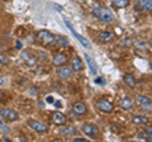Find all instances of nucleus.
<instances>
[{"mask_svg":"<svg viewBox=\"0 0 152 142\" xmlns=\"http://www.w3.org/2000/svg\"><path fill=\"white\" fill-rule=\"evenodd\" d=\"M91 14H93L95 18L100 19L104 23H108V24H109V23H113L114 22L113 13L109 10L108 8H105V7H94L91 9Z\"/></svg>","mask_w":152,"mask_h":142,"instance_id":"f257e3e1","label":"nucleus"},{"mask_svg":"<svg viewBox=\"0 0 152 142\" xmlns=\"http://www.w3.org/2000/svg\"><path fill=\"white\" fill-rule=\"evenodd\" d=\"M137 103H138V105L143 112L152 114V100L150 98H147L145 95H137Z\"/></svg>","mask_w":152,"mask_h":142,"instance_id":"f03ea898","label":"nucleus"},{"mask_svg":"<svg viewBox=\"0 0 152 142\" xmlns=\"http://www.w3.org/2000/svg\"><path fill=\"white\" fill-rule=\"evenodd\" d=\"M37 40L42 42V43H46V45H48V43H52L55 40V37L53 34H52L51 32L48 31H46V29H41V31H38L37 32Z\"/></svg>","mask_w":152,"mask_h":142,"instance_id":"7ed1b4c3","label":"nucleus"},{"mask_svg":"<svg viewBox=\"0 0 152 142\" xmlns=\"http://www.w3.org/2000/svg\"><path fill=\"white\" fill-rule=\"evenodd\" d=\"M81 131L84 135H86L88 137H91V138H95L99 135V128L95 124H91V123H85L81 127Z\"/></svg>","mask_w":152,"mask_h":142,"instance_id":"20e7f679","label":"nucleus"},{"mask_svg":"<svg viewBox=\"0 0 152 142\" xmlns=\"http://www.w3.org/2000/svg\"><path fill=\"white\" fill-rule=\"evenodd\" d=\"M64 22H65V24L67 26V28L70 29V32L74 34V37H76V40H77V41L80 42V43H81V45L85 47V48H88V50H89V48H90V43H89V41H88L86 38H85V37H83L81 34H79V33H76V32H75V29L72 28V26H71V23H70L67 19H65Z\"/></svg>","mask_w":152,"mask_h":142,"instance_id":"39448f33","label":"nucleus"},{"mask_svg":"<svg viewBox=\"0 0 152 142\" xmlns=\"http://www.w3.org/2000/svg\"><path fill=\"white\" fill-rule=\"evenodd\" d=\"M95 107H96L98 111H100L103 113H110L113 112V104L107 100V99H99V100L96 102V104H95Z\"/></svg>","mask_w":152,"mask_h":142,"instance_id":"423d86ee","label":"nucleus"},{"mask_svg":"<svg viewBox=\"0 0 152 142\" xmlns=\"http://www.w3.org/2000/svg\"><path fill=\"white\" fill-rule=\"evenodd\" d=\"M0 116L8 122H15L19 118L18 113L13 109H9V108H3V109L0 111Z\"/></svg>","mask_w":152,"mask_h":142,"instance_id":"0eeeda50","label":"nucleus"},{"mask_svg":"<svg viewBox=\"0 0 152 142\" xmlns=\"http://www.w3.org/2000/svg\"><path fill=\"white\" fill-rule=\"evenodd\" d=\"M115 38H117L115 33H113L110 31H104L98 34V41L102 42V43H109V42H113Z\"/></svg>","mask_w":152,"mask_h":142,"instance_id":"6e6552de","label":"nucleus"},{"mask_svg":"<svg viewBox=\"0 0 152 142\" xmlns=\"http://www.w3.org/2000/svg\"><path fill=\"white\" fill-rule=\"evenodd\" d=\"M28 124H29V127L33 131L39 132V133L47 132V130H48V127H47L46 124H43V123H41L38 121H34V119H29V121H28Z\"/></svg>","mask_w":152,"mask_h":142,"instance_id":"1a4fd4ad","label":"nucleus"},{"mask_svg":"<svg viewBox=\"0 0 152 142\" xmlns=\"http://www.w3.org/2000/svg\"><path fill=\"white\" fill-rule=\"evenodd\" d=\"M72 75V69L67 67V66H61V67L57 70V76L60 79H69Z\"/></svg>","mask_w":152,"mask_h":142,"instance_id":"9d476101","label":"nucleus"},{"mask_svg":"<svg viewBox=\"0 0 152 142\" xmlns=\"http://www.w3.org/2000/svg\"><path fill=\"white\" fill-rule=\"evenodd\" d=\"M72 111L76 113V114L83 116V114H85V113L88 112V107L85 105L84 103L77 102V103H74V104H72Z\"/></svg>","mask_w":152,"mask_h":142,"instance_id":"9b49d317","label":"nucleus"},{"mask_svg":"<svg viewBox=\"0 0 152 142\" xmlns=\"http://www.w3.org/2000/svg\"><path fill=\"white\" fill-rule=\"evenodd\" d=\"M137 7L143 12H152V0H138Z\"/></svg>","mask_w":152,"mask_h":142,"instance_id":"f8f14e48","label":"nucleus"},{"mask_svg":"<svg viewBox=\"0 0 152 142\" xmlns=\"http://www.w3.org/2000/svg\"><path fill=\"white\" fill-rule=\"evenodd\" d=\"M52 122H53L55 124H57V126L65 124L66 123V117L61 112H55L53 116H52Z\"/></svg>","mask_w":152,"mask_h":142,"instance_id":"ddd939ff","label":"nucleus"},{"mask_svg":"<svg viewBox=\"0 0 152 142\" xmlns=\"http://www.w3.org/2000/svg\"><path fill=\"white\" fill-rule=\"evenodd\" d=\"M22 59H23V61L28 65V66H34L36 65V62H37V59L34 57V56H32V55H29L28 52H22Z\"/></svg>","mask_w":152,"mask_h":142,"instance_id":"4468645a","label":"nucleus"},{"mask_svg":"<svg viewBox=\"0 0 152 142\" xmlns=\"http://www.w3.org/2000/svg\"><path fill=\"white\" fill-rule=\"evenodd\" d=\"M84 57H85V60H86V64H88V66H89V69H90V71H91V74H96V71H98V66H96V62L94 61V59L93 57H90L89 55H86L85 53L84 55Z\"/></svg>","mask_w":152,"mask_h":142,"instance_id":"2eb2a0df","label":"nucleus"},{"mask_svg":"<svg viewBox=\"0 0 152 142\" xmlns=\"http://www.w3.org/2000/svg\"><path fill=\"white\" fill-rule=\"evenodd\" d=\"M83 67H84L83 61L80 60L79 57H74L72 60H71V69H72V71L77 72V71H81Z\"/></svg>","mask_w":152,"mask_h":142,"instance_id":"dca6fc26","label":"nucleus"},{"mask_svg":"<svg viewBox=\"0 0 152 142\" xmlns=\"http://www.w3.org/2000/svg\"><path fill=\"white\" fill-rule=\"evenodd\" d=\"M132 122L134 123V124H138V126H147L150 121H148V118L143 117V116H133Z\"/></svg>","mask_w":152,"mask_h":142,"instance_id":"f3484780","label":"nucleus"},{"mask_svg":"<svg viewBox=\"0 0 152 142\" xmlns=\"http://www.w3.org/2000/svg\"><path fill=\"white\" fill-rule=\"evenodd\" d=\"M66 61H67V57H66V55L64 53H58L56 55L53 57V65L55 66H64L66 64Z\"/></svg>","mask_w":152,"mask_h":142,"instance_id":"a211bd4d","label":"nucleus"},{"mask_svg":"<svg viewBox=\"0 0 152 142\" xmlns=\"http://www.w3.org/2000/svg\"><path fill=\"white\" fill-rule=\"evenodd\" d=\"M112 4L114 8L117 9H123L129 5V0H112Z\"/></svg>","mask_w":152,"mask_h":142,"instance_id":"6ab92c4d","label":"nucleus"},{"mask_svg":"<svg viewBox=\"0 0 152 142\" xmlns=\"http://www.w3.org/2000/svg\"><path fill=\"white\" fill-rule=\"evenodd\" d=\"M132 107H133V103H132V100L128 97L127 98H123L122 100H121V108H122V109L129 111Z\"/></svg>","mask_w":152,"mask_h":142,"instance_id":"aec40b11","label":"nucleus"},{"mask_svg":"<svg viewBox=\"0 0 152 142\" xmlns=\"http://www.w3.org/2000/svg\"><path fill=\"white\" fill-rule=\"evenodd\" d=\"M123 80H124V83L128 85V86H131V88H134V86H136V79H134V76H133V75L127 74V75H124Z\"/></svg>","mask_w":152,"mask_h":142,"instance_id":"412c9836","label":"nucleus"},{"mask_svg":"<svg viewBox=\"0 0 152 142\" xmlns=\"http://www.w3.org/2000/svg\"><path fill=\"white\" fill-rule=\"evenodd\" d=\"M75 128L74 127H67V128H62V130H60V133L61 135H64V136H69V135H72L75 133Z\"/></svg>","mask_w":152,"mask_h":142,"instance_id":"4be33fe9","label":"nucleus"},{"mask_svg":"<svg viewBox=\"0 0 152 142\" xmlns=\"http://www.w3.org/2000/svg\"><path fill=\"white\" fill-rule=\"evenodd\" d=\"M145 133L147 136V140L152 141V127H147V128L145 130Z\"/></svg>","mask_w":152,"mask_h":142,"instance_id":"5701e85b","label":"nucleus"},{"mask_svg":"<svg viewBox=\"0 0 152 142\" xmlns=\"http://www.w3.org/2000/svg\"><path fill=\"white\" fill-rule=\"evenodd\" d=\"M0 64H1V65H7V64H9V60H8L7 56L0 55Z\"/></svg>","mask_w":152,"mask_h":142,"instance_id":"b1692460","label":"nucleus"},{"mask_svg":"<svg viewBox=\"0 0 152 142\" xmlns=\"http://www.w3.org/2000/svg\"><path fill=\"white\" fill-rule=\"evenodd\" d=\"M104 83H105V81H104V79L100 78V76L95 79V84H98V85H104Z\"/></svg>","mask_w":152,"mask_h":142,"instance_id":"393cba45","label":"nucleus"},{"mask_svg":"<svg viewBox=\"0 0 152 142\" xmlns=\"http://www.w3.org/2000/svg\"><path fill=\"white\" fill-rule=\"evenodd\" d=\"M72 141L74 142H86V138H83V137H75Z\"/></svg>","mask_w":152,"mask_h":142,"instance_id":"a878e982","label":"nucleus"},{"mask_svg":"<svg viewBox=\"0 0 152 142\" xmlns=\"http://www.w3.org/2000/svg\"><path fill=\"white\" fill-rule=\"evenodd\" d=\"M1 127H3V132H5V133H8V132H9V127H7L5 124H3Z\"/></svg>","mask_w":152,"mask_h":142,"instance_id":"bb28decb","label":"nucleus"},{"mask_svg":"<svg viewBox=\"0 0 152 142\" xmlns=\"http://www.w3.org/2000/svg\"><path fill=\"white\" fill-rule=\"evenodd\" d=\"M47 103H53V98L48 97V98H47Z\"/></svg>","mask_w":152,"mask_h":142,"instance_id":"cd10ccee","label":"nucleus"},{"mask_svg":"<svg viewBox=\"0 0 152 142\" xmlns=\"http://www.w3.org/2000/svg\"><path fill=\"white\" fill-rule=\"evenodd\" d=\"M3 84H4V78L1 76V75H0V86H1Z\"/></svg>","mask_w":152,"mask_h":142,"instance_id":"c85d7f7f","label":"nucleus"},{"mask_svg":"<svg viewBox=\"0 0 152 142\" xmlns=\"http://www.w3.org/2000/svg\"><path fill=\"white\" fill-rule=\"evenodd\" d=\"M4 97H5V95H4V93H3V91H0V100H3Z\"/></svg>","mask_w":152,"mask_h":142,"instance_id":"c756f323","label":"nucleus"},{"mask_svg":"<svg viewBox=\"0 0 152 142\" xmlns=\"http://www.w3.org/2000/svg\"><path fill=\"white\" fill-rule=\"evenodd\" d=\"M17 47H18V48H22V43H20V42H17Z\"/></svg>","mask_w":152,"mask_h":142,"instance_id":"7c9ffc66","label":"nucleus"},{"mask_svg":"<svg viewBox=\"0 0 152 142\" xmlns=\"http://www.w3.org/2000/svg\"><path fill=\"white\" fill-rule=\"evenodd\" d=\"M3 119H4V118H3L1 116H0V126H3V124H4V122H3Z\"/></svg>","mask_w":152,"mask_h":142,"instance_id":"2f4dec72","label":"nucleus"},{"mask_svg":"<svg viewBox=\"0 0 152 142\" xmlns=\"http://www.w3.org/2000/svg\"><path fill=\"white\" fill-rule=\"evenodd\" d=\"M151 45H152V42H151Z\"/></svg>","mask_w":152,"mask_h":142,"instance_id":"473e14b6","label":"nucleus"}]
</instances>
